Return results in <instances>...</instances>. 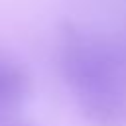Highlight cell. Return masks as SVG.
Instances as JSON below:
<instances>
[{
    "label": "cell",
    "instance_id": "1",
    "mask_svg": "<svg viewBox=\"0 0 126 126\" xmlns=\"http://www.w3.org/2000/svg\"><path fill=\"white\" fill-rule=\"evenodd\" d=\"M61 71L89 122L116 126L126 110V61L120 47L61 24Z\"/></svg>",
    "mask_w": 126,
    "mask_h": 126
},
{
    "label": "cell",
    "instance_id": "2",
    "mask_svg": "<svg viewBox=\"0 0 126 126\" xmlns=\"http://www.w3.org/2000/svg\"><path fill=\"white\" fill-rule=\"evenodd\" d=\"M30 91L26 71L12 59L0 55V112L18 106Z\"/></svg>",
    "mask_w": 126,
    "mask_h": 126
},
{
    "label": "cell",
    "instance_id": "3",
    "mask_svg": "<svg viewBox=\"0 0 126 126\" xmlns=\"http://www.w3.org/2000/svg\"><path fill=\"white\" fill-rule=\"evenodd\" d=\"M0 126H35V124H30V122H22V120H8Z\"/></svg>",
    "mask_w": 126,
    "mask_h": 126
}]
</instances>
